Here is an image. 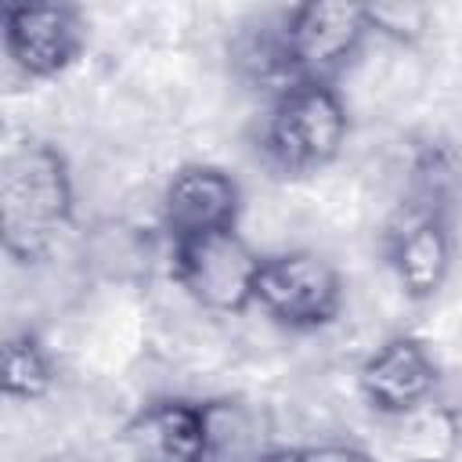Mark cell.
<instances>
[{
	"label": "cell",
	"mask_w": 462,
	"mask_h": 462,
	"mask_svg": "<svg viewBox=\"0 0 462 462\" xmlns=\"http://www.w3.org/2000/svg\"><path fill=\"white\" fill-rule=\"evenodd\" d=\"M76 224V180L65 152L47 137L7 144L0 162V238L22 267L47 263Z\"/></svg>",
	"instance_id": "cell-1"
},
{
	"label": "cell",
	"mask_w": 462,
	"mask_h": 462,
	"mask_svg": "<svg viewBox=\"0 0 462 462\" xmlns=\"http://www.w3.org/2000/svg\"><path fill=\"white\" fill-rule=\"evenodd\" d=\"M350 141V108L336 83L296 79L271 94L256 148L260 159L282 177H310L328 170Z\"/></svg>",
	"instance_id": "cell-2"
},
{
	"label": "cell",
	"mask_w": 462,
	"mask_h": 462,
	"mask_svg": "<svg viewBox=\"0 0 462 462\" xmlns=\"http://www.w3.org/2000/svg\"><path fill=\"white\" fill-rule=\"evenodd\" d=\"M260 263L263 253H256L238 227L170 245L173 289H180L195 310L213 318H242L253 310Z\"/></svg>",
	"instance_id": "cell-3"
},
{
	"label": "cell",
	"mask_w": 462,
	"mask_h": 462,
	"mask_svg": "<svg viewBox=\"0 0 462 462\" xmlns=\"http://www.w3.org/2000/svg\"><path fill=\"white\" fill-rule=\"evenodd\" d=\"M346 303V282L339 267L318 249H278L263 253L253 310L289 332L328 328Z\"/></svg>",
	"instance_id": "cell-4"
},
{
	"label": "cell",
	"mask_w": 462,
	"mask_h": 462,
	"mask_svg": "<svg viewBox=\"0 0 462 462\" xmlns=\"http://www.w3.org/2000/svg\"><path fill=\"white\" fill-rule=\"evenodd\" d=\"M282 36H285V58L292 79L336 83L346 72V65L361 58V51L375 32H372L368 4L314 0V4L285 7Z\"/></svg>",
	"instance_id": "cell-5"
},
{
	"label": "cell",
	"mask_w": 462,
	"mask_h": 462,
	"mask_svg": "<svg viewBox=\"0 0 462 462\" xmlns=\"http://www.w3.org/2000/svg\"><path fill=\"white\" fill-rule=\"evenodd\" d=\"M383 256L404 300H433L448 285L455 267L451 209L401 199L383 231Z\"/></svg>",
	"instance_id": "cell-6"
},
{
	"label": "cell",
	"mask_w": 462,
	"mask_h": 462,
	"mask_svg": "<svg viewBox=\"0 0 462 462\" xmlns=\"http://www.w3.org/2000/svg\"><path fill=\"white\" fill-rule=\"evenodd\" d=\"M242 209L245 195L235 173L213 162H184L166 177L159 191V231L166 245L235 231Z\"/></svg>",
	"instance_id": "cell-7"
},
{
	"label": "cell",
	"mask_w": 462,
	"mask_h": 462,
	"mask_svg": "<svg viewBox=\"0 0 462 462\" xmlns=\"http://www.w3.org/2000/svg\"><path fill=\"white\" fill-rule=\"evenodd\" d=\"M4 54L32 83L69 72L87 43L83 11L72 4H11L0 14Z\"/></svg>",
	"instance_id": "cell-8"
},
{
	"label": "cell",
	"mask_w": 462,
	"mask_h": 462,
	"mask_svg": "<svg viewBox=\"0 0 462 462\" xmlns=\"http://www.w3.org/2000/svg\"><path fill=\"white\" fill-rule=\"evenodd\" d=\"M116 462H206V411L195 397L159 393L137 404L112 437Z\"/></svg>",
	"instance_id": "cell-9"
},
{
	"label": "cell",
	"mask_w": 462,
	"mask_h": 462,
	"mask_svg": "<svg viewBox=\"0 0 462 462\" xmlns=\"http://www.w3.org/2000/svg\"><path fill=\"white\" fill-rule=\"evenodd\" d=\"M357 393L361 401L386 422L404 411H415L419 404L437 397L440 386V365L433 350L411 336L393 332L379 339L357 365Z\"/></svg>",
	"instance_id": "cell-10"
},
{
	"label": "cell",
	"mask_w": 462,
	"mask_h": 462,
	"mask_svg": "<svg viewBox=\"0 0 462 462\" xmlns=\"http://www.w3.org/2000/svg\"><path fill=\"white\" fill-rule=\"evenodd\" d=\"M206 462H256L271 448V422L260 404L245 397H206Z\"/></svg>",
	"instance_id": "cell-11"
},
{
	"label": "cell",
	"mask_w": 462,
	"mask_h": 462,
	"mask_svg": "<svg viewBox=\"0 0 462 462\" xmlns=\"http://www.w3.org/2000/svg\"><path fill=\"white\" fill-rule=\"evenodd\" d=\"M390 448L404 462H455L462 451V415L448 401H426L415 411L386 419Z\"/></svg>",
	"instance_id": "cell-12"
},
{
	"label": "cell",
	"mask_w": 462,
	"mask_h": 462,
	"mask_svg": "<svg viewBox=\"0 0 462 462\" xmlns=\"http://www.w3.org/2000/svg\"><path fill=\"white\" fill-rule=\"evenodd\" d=\"M58 383V361L51 346L32 328H18L4 339V365H0V386L4 397L14 404H36L47 401Z\"/></svg>",
	"instance_id": "cell-13"
},
{
	"label": "cell",
	"mask_w": 462,
	"mask_h": 462,
	"mask_svg": "<svg viewBox=\"0 0 462 462\" xmlns=\"http://www.w3.org/2000/svg\"><path fill=\"white\" fill-rule=\"evenodd\" d=\"M300 462H375V455L361 444L350 440H314V444H296Z\"/></svg>",
	"instance_id": "cell-14"
},
{
	"label": "cell",
	"mask_w": 462,
	"mask_h": 462,
	"mask_svg": "<svg viewBox=\"0 0 462 462\" xmlns=\"http://www.w3.org/2000/svg\"><path fill=\"white\" fill-rule=\"evenodd\" d=\"M256 462H300V455H296V448H285V444H278V448H271L263 458H256Z\"/></svg>",
	"instance_id": "cell-15"
},
{
	"label": "cell",
	"mask_w": 462,
	"mask_h": 462,
	"mask_svg": "<svg viewBox=\"0 0 462 462\" xmlns=\"http://www.w3.org/2000/svg\"><path fill=\"white\" fill-rule=\"evenodd\" d=\"M32 462H87V458L76 455V451H51V455H40V458H32Z\"/></svg>",
	"instance_id": "cell-16"
}]
</instances>
